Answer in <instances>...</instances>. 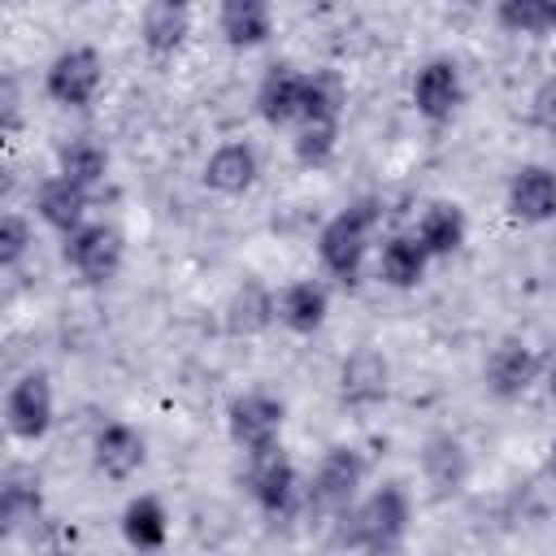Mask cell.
Instances as JSON below:
<instances>
[{"label": "cell", "mask_w": 556, "mask_h": 556, "mask_svg": "<svg viewBox=\"0 0 556 556\" xmlns=\"http://www.w3.org/2000/svg\"><path fill=\"white\" fill-rule=\"evenodd\" d=\"M378 222H382V204L374 195L365 200H352L343 213H334L321 235H317V261L330 278H339L343 287H356L361 282V265L369 256V243L378 235Z\"/></svg>", "instance_id": "6da1fadb"}, {"label": "cell", "mask_w": 556, "mask_h": 556, "mask_svg": "<svg viewBox=\"0 0 556 556\" xmlns=\"http://www.w3.org/2000/svg\"><path fill=\"white\" fill-rule=\"evenodd\" d=\"M408 521H413L408 491L400 482H382L365 500H356V508L343 513V539L369 556H387L404 543Z\"/></svg>", "instance_id": "7a4b0ae2"}, {"label": "cell", "mask_w": 556, "mask_h": 556, "mask_svg": "<svg viewBox=\"0 0 556 556\" xmlns=\"http://www.w3.org/2000/svg\"><path fill=\"white\" fill-rule=\"evenodd\" d=\"M282 421H287V404L269 391H243L230 400L226 408V430H230V443L239 452L252 456H265V452H278L282 443Z\"/></svg>", "instance_id": "3957f363"}, {"label": "cell", "mask_w": 556, "mask_h": 556, "mask_svg": "<svg viewBox=\"0 0 556 556\" xmlns=\"http://www.w3.org/2000/svg\"><path fill=\"white\" fill-rule=\"evenodd\" d=\"M100 87H104V61L87 43L61 48L48 61V70H43V96L52 104H61V109H87V104H96Z\"/></svg>", "instance_id": "277c9868"}, {"label": "cell", "mask_w": 556, "mask_h": 556, "mask_svg": "<svg viewBox=\"0 0 556 556\" xmlns=\"http://www.w3.org/2000/svg\"><path fill=\"white\" fill-rule=\"evenodd\" d=\"M122 256H126V243H122V230L109 226V222H87L78 226L74 235H65L61 243V261L91 287L100 282H113L117 269H122Z\"/></svg>", "instance_id": "5b68a950"}, {"label": "cell", "mask_w": 556, "mask_h": 556, "mask_svg": "<svg viewBox=\"0 0 556 556\" xmlns=\"http://www.w3.org/2000/svg\"><path fill=\"white\" fill-rule=\"evenodd\" d=\"M52 417H56V395H52L48 374L26 369L22 378L9 382V391H4V426H9L13 439H22V443L43 439L52 430Z\"/></svg>", "instance_id": "8992f818"}, {"label": "cell", "mask_w": 556, "mask_h": 556, "mask_svg": "<svg viewBox=\"0 0 556 556\" xmlns=\"http://www.w3.org/2000/svg\"><path fill=\"white\" fill-rule=\"evenodd\" d=\"M361 486H365V456H361L356 447H348V443H334V447L317 460V469H313L308 500H313L317 508L343 517L348 508H356Z\"/></svg>", "instance_id": "52a82bcc"}, {"label": "cell", "mask_w": 556, "mask_h": 556, "mask_svg": "<svg viewBox=\"0 0 556 556\" xmlns=\"http://www.w3.org/2000/svg\"><path fill=\"white\" fill-rule=\"evenodd\" d=\"M248 495L274 521H282V517H291L300 508V473L282 456V447L248 460Z\"/></svg>", "instance_id": "ba28073f"}, {"label": "cell", "mask_w": 556, "mask_h": 556, "mask_svg": "<svg viewBox=\"0 0 556 556\" xmlns=\"http://www.w3.org/2000/svg\"><path fill=\"white\" fill-rule=\"evenodd\" d=\"M465 104V78L460 65L452 56H430L417 74H413V109L426 122H452V113Z\"/></svg>", "instance_id": "9c48e42d"}, {"label": "cell", "mask_w": 556, "mask_h": 556, "mask_svg": "<svg viewBox=\"0 0 556 556\" xmlns=\"http://www.w3.org/2000/svg\"><path fill=\"white\" fill-rule=\"evenodd\" d=\"M387 391H391V365H387L382 348H374V343L352 348L339 365V400L348 408H374L387 400Z\"/></svg>", "instance_id": "30bf717a"}, {"label": "cell", "mask_w": 556, "mask_h": 556, "mask_svg": "<svg viewBox=\"0 0 556 556\" xmlns=\"http://www.w3.org/2000/svg\"><path fill=\"white\" fill-rule=\"evenodd\" d=\"M539 378V356L521 339H500L482 365V382L495 400H521Z\"/></svg>", "instance_id": "8fae6325"}, {"label": "cell", "mask_w": 556, "mask_h": 556, "mask_svg": "<svg viewBox=\"0 0 556 556\" xmlns=\"http://www.w3.org/2000/svg\"><path fill=\"white\" fill-rule=\"evenodd\" d=\"M91 460H96V469H100L109 482H126V478H135V473L143 469V460H148V439H143L135 426H126V421H104V426L96 430Z\"/></svg>", "instance_id": "7c38bea8"}, {"label": "cell", "mask_w": 556, "mask_h": 556, "mask_svg": "<svg viewBox=\"0 0 556 556\" xmlns=\"http://www.w3.org/2000/svg\"><path fill=\"white\" fill-rule=\"evenodd\" d=\"M300 100H304V70H295L287 61L269 65L265 78L256 83V113L274 130L300 126Z\"/></svg>", "instance_id": "4fadbf2b"}, {"label": "cell", "mask_w": 556, "mask_h": 556, "mask_svg": "<svg viewBox=\"0 0 556 556\" xmlns=\"http://www.w3.org/2000/svg\"><path fill=\"white\" fill-rule=\"evenodd\" d=\"M256 174H261V156H256V148L248 139H226L204 161V187L217 191V195H243V191H252Z\"/></svg>", "instance_id": "5bb4252c"}, {"label": "cell", "mask_w": 556, "mask_h": 556, "mask_svg": "<svg viewBox=\"0 0 556 556\" xmlns=\"http://www.w3.org/2000/svg\"><path fill=\"white\" fill-rule=\"evenodd\" d=\"M508 213L526 226H543L556 217V174L547 165H521L508 178Z\"/></svg>", "instance_id": "9a60e30c"}, {"label": "cell", "mask_w": 556, "mask_h": 556, "mask_svg": "<svg viewBox=\"0 0 556 556\" xmlns=\"http://www.w3.org/2000/svg\"><path fill=\"white\" fill-rule=\"evenodd\" d=\"M87 195H91V191H83V187H74L70 178L52 174V178H43L39 191H35V217H39L48 230H56V235L65 239V235H74L78 226H87Z\"/></svg>", "instance_id": "2e32d148"}, {"label": "cell", "mask_w": 556, "mask_h": 556, "mask_svg": "<svg viewBox=\"0 0 556 556\" xmlns=\"http://www.w3.org/2000/svg\"><path fill=\"white\" fill-rule=\"evenodd\" d=\"M191 35V9L182 0H152L139 13V39L152 56H174Z\"/></svg>", "instance_id": "e0dca14e"}, {"label": "cell", "mask_w": 556, "mask_h": 556, "mask_svg": "<svg viewBox=\"0 0 556 556\" xmlns=\"http://www.w3.org/2000/svg\"><path fill=\"white\" fill-rule=\"evenodd\" d=\"M330 317V291L317 278H295L278 291V321L291 334H313Z\"/></svg>", "instance_id": "ac0fdd59"}, {"label": "cell", "mask_w": 556, "mask_h": 556, "mask_svg": "<svg viewBox=\"0 0 556 556\" xmlns=\"http://www.w3.org/2000/svg\"><path fill=\"white\" fill-rule=\"evenodd\" d=\"M421 473L434 495H456L469 482V452L456 434H430L421 447Z\"/></svg>", "instance_id": "d6986e66"}, {"label": "cell", "mask_w": 556, "mask_h": 556, "mask_svg": "<svg viewBox=\"0 0 556 556\" xmlns=\"http://www.w3.org/2000/svg\"><path fill=\"white\" fill-rule=\"evenodd\" d=\"M465 235H469L465 208H460V204H452V200H434V204H426V208H421V217H417V230H413V239L426 248V256H430V261L460 252Z\"/></svg>", "instance_id": "ffe728a7"}, {"label": "cell", "mask_w": 556, "mask_h": 556, "mask_svg": "<svg viewBox=\"0 0 556 556\" xmlns=\"http://www.w3.org/2000/svg\"><path fill=\"white\" fill-rule=\"evenodd\" d=\"M122 539L135 556H148V552H161L165 539H169V513L156 495H135L126 508H122Z\"/></svg>", "instance_id": "44dd1931"}, {"label": "cell", "mask_w": 556, "mask_h": 556, "mask_svg": "<svg viewBox=\"0 0 556 556\" xmlns=\"http://www.w3.org/2000/svg\"><path fill=\"white\" fill-rule=\"evenodd\" d=\"M217 30L230 48H261L274 35V9L265 0H226L217 9Z\"/></svg>", "instance_id": "7402d4cb"}, {"label": "cell", "mask_w": 556, "mask_h": 556, "mask_svg": "<svg viewBox=\"0 0 556 556\" xmlns=\"http://www.w3.org/2000/svg\"><path fill=\"white\" fill-rule=\"evenodd\" d=\"M56 174L83 191H96L109 178V148L96 135H74L56 148Z\"/></svg>", "instance_id": "603a6c76"}, {"label": "cell", "mask_w": 556, "mask_h": 556, "mask_svg": "<svg viewBox=\"0 0 556 556\" xmlns=\"http://www.w3.org/2000/svg\"><path fill=\"white\" fill-rule=\"evenodd\" d=\"M426 265L430 256L413 235H387L378 243V278L395 291H413L426 278Z\"/></svg>", "instance_id": "cb8c5ba5"}, {"label": "cell", "mask_w": 556, "mask_h": 556, "mask_svg": "<svg viewBox=\"0 0 556 556\" xmlns=\"http://www.w3.org/2000/svg\"><path fill=\"white\" fill-rule=\"evenodd\" d=\"M348 100V87L334 70H304V100H300V126L313 122H339Z\"/></svg>", "instance_id": "d4e9b609"}, {"label": "cell", "mask_w": 556, "mask_h": 556, "mask_svg": "<svg viewBox=\"0 0 556 556\" xmlns=\"http://www.w3.org/2000/svg\"><path fill=\"white\" fill-rule=\"evenodd\" d=\"M278 317V295H269L261 282H243L226 304L230 334H261Z\"/></svg>", "instance_id": "484cf974"}, {"label": "cell", "mask_w": 556, "mask_h": 556, "mask_svg": "<svg viewBox=\"0 0 556 556\" xmlns=\"http://www.w3.org/2000/svg\"><path fill=\"white\" fill-rule=\"evenodd\" d=\"M495 22L508 35H556V0H504Z\"/></svg>", "instance_id": "4316f807"}, {"label": "cell", "mask_w": 556, "mask_h": 556, "mask_svg": "<svg viewBox=\"0 0 556 556\" xmlns=\"http://www.w3.org/2000/svg\"><path fill=\"white\" fill-rule=\"evenodd\" d=\"M39 504H43V495H39V478L30 473V469H9L4 473V486H0V508H4V521L9 526H17V521H26V517H39Z\"/></svg>", "instance_id": "83f0119b"}, {"label": "cell", "mask_w": 556, "mask_h": 556, "mask_svg": "<svg viewBox=\"0 0 556 556\" xmlns=\"http://www.w3.org/2000/svg\"><path fill=\"white\" fill-rule=\"evenodd\" d=\"M291 148H295V161L308 165V169L330 165V156L339 152V122H313V126H300L295 139H291Z\"/></svg>", "instance_id": "f1b7e54d"}, {"label": "cell", "mask_w": 556, "mask_h": 556, "mask_svg": "<svg viewBox=\"0 0 556 556\" xmlns=\"http://www.w3.org/2000/svg\"><path fill=\"white\" fill-rule=\"evenodd\" d=\"M30 243H35L30 222H26L22 213H4V217H0V265L13 269V265L30 252Z\"/></svg>", "instance_id": "f546056e"}, {"label": "cell", "mask_w": 556, "mask_h": 556, "mask_svg": "<svg viewBox=\"0 0 556 556\" xmlns=\"http://www.w3.org/2000/svg\"><path fill=\"white\" fill-rule=\"evenodd\" d=\"M530 113H534V122H539V126L556 130V74H547V78H543V87H539V91H534V100H530Z\"/></svg>", "instance_id": "4dcf8cb0"}, {"label": "cell", "mask_w": 556, "mask_h": 556, "mask_svg": "<svg viewBox=\"0 0 556 556\" xmlns=\"http://www.w3.org/2000/svg\"><path fill=\"white\" fill-rule=\"evenodd\" d=\"M4 126L9 130L17 126V87L13 83H4Z\"/></svg>", "instance_id": "1f68e13d"}, {"label": "cell", "mask_w": 556, "mask_h": 556, "mask_svg": "<svg viewBox=\"0 0 556 556\" xmlns=\"http://www.w3.org/2000/svg\"><path fill=\"white\" fill-rule=\"evenodd\" d=\"M547 391H552V400H556V369H552V378H547Z\"/></svg>", "instance_id": "d6a6232c"}, {"label": "cell", "mask_w": 556, "mask_h": 556, "mask_svg": "<svg viewBox=\"0 0 556 556\" xmlns=\"http://www.w3.org/2000/svg\"><path fill=\"white\" fill-rule=\"evenodd\" d=\"M547 460H552V473H556V439H552V456Z\"/></svg>", "instance_id": "836d02e7"}, {"label": "cell", "mask_w": 556, "mask_h": 556, "mask_svg": "<svg viewBox=\"0 0 556 556\" xmlns=\"http://www.w3.org/2000/svg\"><path fill=\"white\" fill-rule=\"evenodd\" d=\"M552 74H556V61H552Z\"/></svg>", "instance_id": "e575fe53"}]
</instances>
